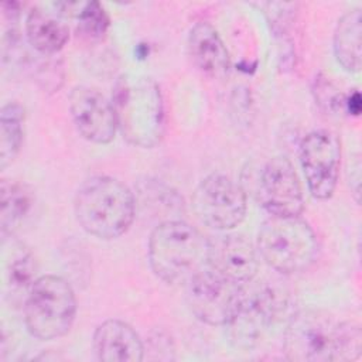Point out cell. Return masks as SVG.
Wrapping results in <instances>:
<instances>
[{
	"mask_svg": "<svg viewBox=\"0 0 362 362\" xmlns=\"http://www.w3.org/2000/svg\"><path fill=\"white\" fill-rule=\"evenodd\" d=\"M283 352L294 362H352L362 354V332L355 322L321 310H303L287 322Z\"/></svg>",
	"mask_w": 362,
	"mask_h": 362,
	"instance_id": "6da1fadb",
	"label": "cell"
},
{
	"mask_svg": "<svg viewBox=\"0 0 362 362\" xmlns=\"http://www.w3.org/2000/svg\"><path fill=\"white\" fill-rule=\"evenodd\" d=\"M74 211L86 233L110 240L129 230L134 219L136 202L132 189L120 180L93 175L79 185Z\"/></svg>",
	"mask_w": 362,
	"mask_h": 362,
	"instance_id": "7a4b0ae2",
	"label": "cell"
},
{
	"mask_svg": "<svg viewBox=\"0 0 362 362\" xmlns=\"http://www.w3.org/2000/svg\"><path fill=\"white\" fill-rule=\"evenodd\" d=\"M117 127L132 146L156 147L165 130V110L160 86L147 76L124 75L113 92Z\"/></svg>",
	"mask_w": 362,
	"mask_h": 362,
	"instance_id": "3957f363",
	"label": "cell"
},
{
	"mask_svg": "<svg viewBox=\"0 0 362 362\" xmlns=\"http://www.w3.org/2000/svg\"><path fill=\"white\" fill-rule=\"evenodd\" d=\"M147 256L160 280L185 286L206 267L208 238L188 222L168 219L150 233Z\"/></svg>",
	"mask_w": 362,
	"mask_h": 362,
	"instance_id": "277c9868",
	"label": "cell"
},
{
	"mask_svg": "<svg viewBox=\"0 0 362 362\" xmlns=\"http://www.w3.org/2000/svg\"><path fill=\"white\" fill-rule=\"evenodd\" d=\"M257 250L272 269L293 274L314 264L320 243L314 229L303 218L270 215L260 226Z\"/></svg>",
	"mask_w": 362,
	"mask_h": 362,
	"instance_id": "5b68a950",
	"label": "cell"
},
{
	"mask_svg": "<svg viewBox=\"0 0 362 362\" xmlns=\"http://www.w3.org/2000/svg\"><path fill=\"white\" fill-rule=\"evenodd\" d=\"M27 331L40 341L64 337L76 315V297L72 286L61 276L37 277L24 303Z\"/></svg>",
	"mask_w": 362,
	"mask_h": 362,
	"instance_id": "8992f818",
	"label": "cell"
},
{
	"mask_svg": "<svg viewBox=\"0 0 362 362\" xmlns=\"http://www.w3.org/2000/svg\"><path fill=\"white\" fill-rule=\"evenodd\" d=\"M287 310V298L266 283L243 284L238 304L225 324L228 337L239 349L255 348Z\"/></svg>",
	"mask_w": 362,
	"mask_h": 362,
	"instance_id": "52a82bcc",
	"label": "cell"
},
{
	"mask_svg": "<svg viewBox=\"0 0 362 362\" xmlns=\"http://www.w3.org/2000/svg\"><path fill=\"white\" fill-rule=\"evenodd\" d=\"M197 218L215 230H229L246 216L247 199L240 184L223 174L205 177L192 194Z\"/></svg>",
	"mask_w": 362,
	"mask_h": 362,
	"instance_id": "ba28073f",
	"label": "cell"
},
{
	"mask_svg": "<svg viewBox=\"0 0 362 362\" xmlns=\"http://www.w3.org/2000/svg\"><path fill=\"white\" fill-rule=\"evenodd\" d=\"M300 164L310 194L321 201L331 198L339 177V137L327 129L308 133L300 144Z\"/></svg>",
	"mask_w": 362,
	"mask_h": 362,
	"instance_id": "9c48e42d",
	"label": "cell"
},
{
	"mask_svg": "<svg viewBox=\"0 0 362 362\" xmlns=\"http://www.w3.org/2000/svg\"><path fill=\"white\" fill-rule=\"evenodd\" d=\"M240 288L242 286L205 267L185 284V298L199 321L225 327L238 304Z\"/></svg>",
	"mask_w": 362,
	"mask_h": 362,
	"instance_id": "30bf717a",
	"label": "cell"
},
{
	"mask_svg": "<svg viewBox=\"0 0 362 362\" xmlns=\"http://www.w3.org/2000/svg\"><path fill=\"white\" fill-rule=\"evenodd\" d=\"M259 199L270 215L300 216L303 187L288 158L277 156L266 163L259 177Z\"/></svg>",
	"mask_w": 362,
	"mask_h": 362,
	"instance_id": "8fae6325",
	"label": "cell"
},
{
	"mask_svg": "<svg viewBox=\"0 0 362 362\" xmlns=\"http://www.w3.org/2000/svg\"><path fill=\"white\" fill-rule=\"evenodd\" d=\"M69 112L79 134L95 144H107L117 132L113 103L98 89L76 86L69 93Z\"/></svg>",
	"mask_w": 362,
	"mask_h": 362,
	"instance_id": "7c38bea8",
	"label": "cell"
},
{
	"mask_svg": "<svg viewBox=\"0 0 362 362\" xmlns=\"http://www.w3.org/2000/svg\"><path fill=\"white\" fill-rule=\"evenodd\" d=\"M206 267L243 286L255 280L259 270L257 252L242 235L219 233L208 239Z\"/></svg>",
	"mask_w": 362,
	"mask_h": 362,
	"instance_id": "4fadbf2b",
	"label": "cell"
},
{
	"mask_svg": "<svg viewBox=\"0 0 362 362\" xmlns=\"http://www.w3.org/2000/svg\"><path fill=\"white\" fill-rule=\"evenodd\" d=\"M93 351L102 362H140L144 344L132 325L110 318L99 324L93 334Z\"/></svg>",
	"mask_w": 362,
	"mask_h": 362,
	"instance_id": "5bb4252c",
	"label": "cell"
},
{
	"mask_svg": "<svg viewBox=\"0 0 362 362\" xmlns=\"http://www.w3.org/2000/svg\"><path fill=\"white\" fill-rule=\"evenodd\" d=\"M188 54L202 74L214 79H223L229 75V52L218 31L209 23H197L189 30Z\"/></svg>",
	"mask_w": 362,
	"mask_h": 362,
	"instance_id": "9a60e30c",
	"label": "cell"
},
{
	"mask_svg": "<svg viewBox=\"0 0 362 362\" xmlns=\"http://www.w3.org/2000/svg\"><path fill=\"white\" fill-rule=\"evenodd\" d=\"M25 35L30 45L40 54L51 57L61 51L69 38L68 25L58 17L34 8L25 20Z\"/></svg>",
	"mask_w": 362,
	"mask_h": 362,
	"instance_id": "2e32d148",
	"label": "cell"
},
{
	"mask_svg": "<svg viewBox=\"0 0 362 362\" xmlns=\"http://www.w3.org/2000/svg\"><path fill=\"white\" fill-rule=\"evenodd\" d=\"M1 209L0 226L1 236L7 239L24 225L31 211L34 209V192L31 188L20 181L3 180L1 181Z\"/></svg>",
	"mask_w": 362,
	"mask_h": 362,
	"instance_id": "e0dca14e",
	"label": "cell"
},
{
	"mask_svg": "<svg viewBox=\"0 0 362 362\" xmlns=\"http://www.w3.org/2000/svg\"><path fill=\"white\" fill-rule=\"evenodd\" d=\"M361 8L346 11L337 23L334 31V54L338 64L348 72L361 71Z\"/></svg>",
	"mask_w": 362,
	"mask_h": 362,
	"instance_id": "ac0fdd59",
	"label": "cell"
},
{
	"mask_svg": "<svg viewBox=\"0 0 362 362\" xmlns=\"http://www.w3.org/2000/svg\"><path fill=\"white\" fill-rule=\"evenodd\" d=\"M24 107L8 102L0 112V167L6 168L17 157L24 139Z\"/></svg>",
	"mask_w": 362,
	"mask_h": 362,
	"instance_id": "d6986e66",
	"label": "cell"
},
{
	"mask_svg": "<svg viewBox=\"0 0 362 362\" xmlns=\"http://www.w3.org/2000/svg\"><path fill=\"white\" fill-rule=\"evenodd\" d=\"M37 264L33 253L23 243L11 245V257L6 266V284L11 297L23 298V303L37 280Z\"/></svg>",
	"mask_w": 362,
	"mask_h": 362,
	"instance_id": "ffe728a7",
	"label": "cell"
},
{
	"mask_svg": "<svg viewBox=\"0 0 362 362\" xmlns=\"http://www.w3.org/2000/svg\"><path fill=\"white\" fill-rule=\"evenodd\" d=\"M76 18L78 33L88 40H100L109 28V16L98 1L83 3Z\"/></svg>",
	"mask_w": 362,
	"mask_h": 362,
	"instance_id": "44dd1931",
	"label": "cell"
},
{
	"mask_svg": "<svg viewBox=\"0 0 362 362\" xmlns=\"http://www.w3.org/2000/svg\"><path fill=\"white\" fill-rule=\"evenodd\" d=\"M315 99L331 113H338L346 109V98L328 81H315Z\"/></svg>",
	"mask_w": 362,
	"mask_h": 362,
	"instance_id": "7402d4cb",
	"label": "cell"
}]
</instances>
